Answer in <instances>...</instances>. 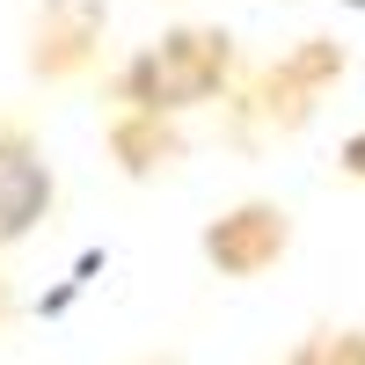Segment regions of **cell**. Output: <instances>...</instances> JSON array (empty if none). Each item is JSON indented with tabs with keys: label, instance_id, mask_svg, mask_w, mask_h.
<instances>
[{
	"label": "cell",
	"instance_id": "obj_3",
	"mask_svg": "<svg viewBox=\"0 0 365 365\" xmlns=\"http://www.w3.org/2000/svg\"><path fill=\"white\" fill-rule=\"evenodd\" d=\"M205 256L220 263V270H234V278H249V270L278 263V256H285V212H270V205H241L234 220H220V227L205 234Z\"/></svg>",
	"mask_w": 365,
	"mask_h": 365
},
{
	"label": "cell",
	"instance_id": "obj_5",
	"mask_svg": "<svg viewBox=\"0 0 365 365\" xmlns=\"http://www.w3.org/2000/svg\"><path fill=\"white\" fill-rule=\"evenodd\" d=\"M344 168L365 182V132H351V139H344Z\"/></svg>",
	"mask_w": 365,
	"mask_h": 365
},
{
	"label": "cell",
	"instance_id": "obj_4",
	"mask_svg": "<svg viewBox=\"0 0 365 365\" xmlns=\"http://www.w3.org/2000/svg\"><path fill=\"white\" fill-rule=\"evenodd\" d=\"M292 365H365V336L358 329H329V336H314Z\"/></svg>",
	"mask_w": 365,
	"mask_h": 365
},
{
	"label": "cell",
	"instance_id": "obj_1",
	"mask_svg": "<svg viewBox=\"0 0 365 365\" xmlns=\"http://www.w3.org/2000/svg\"><path fill=\"white\" fill-rule=\"evenodd\" d=\"M220 81H227V37L220 29H175V37H161L146 58H132L125 96L146 103V110H190Z\"/></svg>",
	"mask_w": 365,
	"mask_h": 365
},
{
	"label": "cell",
	"instance_id": "obj_2",
	"mask_svg": "<svg viewBox=\"0 0 365 365\" xmlns=\"http://www.w3.org/2000/svg\"><path fill=\"white\" fill-rule=\"evenodd\" d=\"M51 205V168L22 132H0V249L22 241Z\"/></svg>",
	"mask_w": 365,
	"mask_h": 365
}]
</instances>
